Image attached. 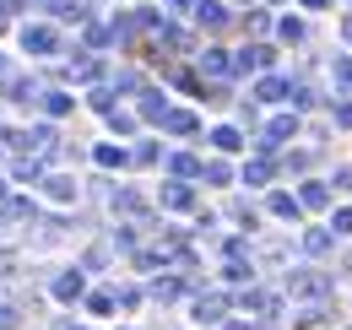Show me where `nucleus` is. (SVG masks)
Segmentation results:
<instances>
[{
  "instance_id": "obj_24",
  "label": "nucleus",
  "mask_w": 352,
  "mask_h": 330,
  "mask_svg": "<svg viewBox=\"0 0 352 330\" xmlns=\"http://www.w3.org/2000/svg\"><path fill=\"white\" fill-rule=\"evenodd\" d=\"M6 98H11V103H38V87L28 82V76H11V82H6Z\"/></svg>"
},
{
  "instance_id": "obj_10",
  "label": "nucleus",
  "mask_w": 352,
  "mask_h": 330,
  "mask_svg": "<svg viewBox=\"0 0 352 330\" xmlns=\"http://www.w3.org/2000/svg\"><path fill=\"white\" fill-rule=\"evenodd\" d=\"M82 292H87V276H82V271H60V276H54V298H60V303H76Z\"/></svg>"
},
{
  "instance_id": "obj_21",
  "label": "nucleus",
  "mask_w": 352,
  "mask_h": 330,
  "mask_svg": "<svg viewBox=\"0 0 352 330\" xmlns=\"http://www.w3.org/2000/svg\"><path fill=\"white\" fill-rule=\"evenodd\" d=\"M271 173H276V168H271V157H265V152H255V157L244 163V184H271Z\"/></svg>"
},
{
  "instance_id": "obj_54",
  "label": "nucleus",
  "mask_w": 352,
  "mask_h": 330,
  "mask_svg": "<svg viewBox=\"0 0 352 330\" xmlns=\"http://www.w3.org/2000/svg\"><path fill=\"white\" fill-rule=\"evenodd\" d=\"M0 76H6V60H0Z\"/></svg>"
},
{
  "instance_id": "obj_30",
  "label": "nucleus",
  "mask_w": 352,
  "mask_h": 330,
  "mask_svg": "<svg viewBox=\"0 0 352 330\" xmlns=\"http://www.w3.org/2000/svg\"><path fill=\"white\" fill-rule=\"evenodd\" d=\"M201 179H206V184H228V179H233V168L212 157V163H201Z\"/></svg>"
},
{
  "instance_id": "obj_17",
  "label": "nucleus",
  "mask_w": 352,
  "mask_h": 330,
  "mask_svg": "<svg viewBox=\"0 0 352 330\" xmlns=\"http://www.w3.org/2000/svg\"><path fill=\"white\" fill-rule=\"evenodd\" d=\"M38 211H33V201H22V195H6L0 201V222H33Z\"/></svg>"
},
{
  "instance_id": "obj_32",
  "label": "nucleus",
  "mask_w": 352,
  "mask_h": 330,
  "mask_svg": "<svg viewBox=\"0 0 352 330\" xmlns=\"http://www.w3.org/2000/svg\"><path fill=\"white\" fill-rule=\"evenodd\" d=\"M82 298H87V309H92V314H109V309H114V292H109V287H98V292H82Z\"/></svg>"
},
{
  "instance_id": "obj_37",
  "label": "nucleus",
  "mask_w": 352,
  "mask_h": 330,
  "mask_svg": "<svg viewBox=\"0 0 352 330\" xmlns=\"http://www.w3.org/2000/svg\"><path fill=\"white\" fill-rule=\"evenodd\" d=\"M92 109L109 114V109H114V87H92Z\"/></svg>"
},
{
  "instance_id": "obj_36",
  "label": "nucleus",
  "mask_w": 352,
  "mask_h": 330,
  "mask_svg": "<svg viewBox=\"0 0 352 330\" xmlns=\"http://www.w3.org/2000/svg\"><path fill=\"white\" fill-rule=\"evenodd\" d=\"M109 124H114L120 135H131V130H135V114H125V109H109Z\"/></svg>"
},
{
  "instance_id": "obj_53",
  "label": "nucleus",
  "mask_w": 352,
  "mask_h": 330,
  "mask_svg": "<svg viewBox=\"0 0 352 330\" xmlns=\"http://www.w3.org/2000/svg\"><path fill=\"white\" fill-rule=\"evenodd\" d=\"M0 201H6V179H0Z\"/></svg>"
},
{
  "instance_id": "obj_41",
  "label": "nucleus",
  "mask_w": 352,
  "mask_h": 330,
  "mask_svg": "<svg viewBox=\"0 0 352 330\" xmlns=\"http://www.w3.org/2000/svg\"><path fill=\"white\" fill-rule=\"evenodd\" d=\"M16 325H22V314H16L11 303H0V330H16Z\"/></svg>"
},
{
  "instance_id": "obj_20",
  "label": "nucleus",
  "mask_w": 352,
  "mask_h": 330,
  "mask_svg": "<svg viewBox=\"0 0 352 330\" xmlns=\"http://www.w3.org/2000/svg\"><path fill=\"white\" fill-rule=\"evenodd\" d=\"M325 201H331V184H320V179H309L304 190H298V206L304 211H320Z\"/></svg>"
},
{
  "instance_id": "obj_11",
  "label": "nucleus",
  "mask_w": 352,
  "mask_h": 330,
  "mask_svg": "<svg viewBox=\"0 0 352 330\" xmlns=\"http://www.w3.org/2000/svg\"><path fill=\"white\" fill-rule=\"evenodd\" d=\"M287 92H293L287 76H261V82H255V98H261V103H287Z\"/></svg>"
},
{
  "instance_id": "obj_46",
  "label": "nucleus",
  "mask_w": 352,
  "mask_h": 330,
  "mask_svg": "<svg viewBox=\"0 0 352 330\" xmlns=\"http://www.w3.org/2000/svg\"><path fill=\"white\" fill-rule=\"evenodd\" d=\"M11 11H22V0H0V16H11Z\"/></svg>"
},
{
  "instance_id": "obj_5",
  "label": "nucleus",
  "mask_w": 352,
  "mask_h": 330,
  "mask_svg": "<svg viewBox=\"0 0 352 330\" xmlns=\"http://www.w3.org/2000/svg\"><path fill=\"white\" fill-rule=\"evenodd\" d=\"M38 190H44V195L54 201V206H71V201L82 195V184H76L71 173H44V179H38Z\"/></svg>"
},
{
  "instance_id": "obj_45",
  "label": "nucleus",
  "mask_w": 352,
  "mask_h": 330,
  "mask_svg": "<svg viewBox=\"0 0 352 330\" xmlns=\"http://www.w3.org/2000/svg\"><path fill=\"white\" fill-rule=\"evenodd\" d=\"M336 190H352V168H336V179H331Z\"/></svg>"
},
{
  "instance_id": "obj_22",
  "label": "nucleus",
  "mask_w": 352,
  "mask_h": 330,
  "mask_svg": "<svg viewBox=\"0 0 352 330\" xmlns=\"http://www.w3.org/2000/svg\"><path fill=\"white\" fill-rule=\"evenodd\" d=\"M331 82H336L342 98H352V54H336V60H331Z\"/></svg>"
},
{
  "instance_id": "obj_55",
  "label": "nucleus",
  "mask_w": 352,
  "mask_h": 330,
  "mask_svg": "<svg viewBox=\"0 0 352 330\" xmlns=\"http://www.w3.org/2000/svg\"><path fill=\"white\" fill-rule=\"evenodd\" d=\"M0 33H6V16H0Z\"/></svg>"
},
{
  "instance_id": "obj_43",
  "label": "nucleus",
  "mask_w": 352,
  "mask_h": 330,
  "mask_svg": "<svg viewBox=\"0 0 352 330\" xmlns=\"http://www.w3.org/2000/svg\"><path fill=\"white\" fill-rule=\"evenodd\" d=\"M331 120L342 124V130H352V103H336V109H331Z\"/></svg>"
},
{
  "instance_id": "obj_25",
  "label": "nucleus",
  "mask_w": 352,
  "mask_h": 330,
  "mask_svg": "<svg viewBox=\"0 0 352 330\" xmlns=\"http://www.w3.org/2000/svg\"><path fill=\"white\" fill-rule=\"evenodd\" d=\"M163 114H168V98H163V92H141V120H163Z\"/></svg>"
},
{
  "instance_id": "obj_49",
  "label": "nucleus",
  "mask_w": 352,
  "mask_h": 330,
  "mask_svg": "<svg viewBox=\"0 0 352 330\" xmlns=\"http://www.w3.org/2000/svg\"><path fill=\"white\" fill-rule=\"evenodd\" d=\"M342 276H352V249H347V260H342Z\"/></svg>"
},
{
  "instance_id": "obj_47",
  "label": "nucleus",
  "mask_w": 352,
  "mask_h": 330,
  "mask_svg": "<svg viewBox=\"0 0 352 330\" xmlns=\"http://www.w3.org/2000/svg\"><path fill=\"white\" fill-rule=\"evenodd\" d=\"M325 6H331V0H304V11H325Z\"/></svg>"
},
{
  "instance_id": "obj_2",
  "label": "nucleus",
  "mask_w": 352,
  "mask_h": 330,
  "mask_svg": "<svg viewBox=\"0 0 352 330\" xmlns=\"http://www.w3.org/2000/svg\"><path fill=\"white\" fill-rule=\"evenodd\" d=\"M282 287L293 292V298H325L331 292V276L325 271H314V265H298V271H287V282Z\"/></svg>"
},
{
  "instance_id": "obj_23",
  "label": "nucleus",
  "mask_w": 352,
  "mask_h": 330,
  "mask_svg": "<svg viewBox=\"0 0 352 330\" xmlns=\"http://www.w3.org/2000/svg\"><path fill=\"white\" fill-rule=\"evenodd\" d=\"M168 173H174V179H201V157H190V152H174V157H168Z\"/></svg>"
},
{
  "instance_id": "obj_48",
  "label": "nucleus",
  "mask_w": 352,
  "mask_h": 330,
  "mask_svg": "<svg viewBox=\"0 0 352 330\" xmlns=\"http://www.w3.org/2000/svg\"><path fill=\"white\" fill-rule=\"evenodd\" d=\"M222 330H250V320H228V325H222Z\"/></svg>"
},
{
  "instance_id": "obj_19",
  "label": "nucleus",
  "mask_w": 352,
  "mask_h": 330,
  "mask_svg": "<svg viewBox=\"0 0 352 330\" xmlns=\"http://www.w3.org/2000/svg\"><path fill=\"white\" fill-rule=\"evenodd\" d=\"M11 179H16V184H38V179H44V163H38V157H28V152H22V157H16V163H11Z\"/></svg>"
},
{
  "instance_id": "obj_29",
  "label": "nucleus",
  "mask_w": 352,
  "mask_h": 330,
  "mask_svg": "<svg viewBox=\"0 0 352 330\" xmlns=\"http://www.w3.org/2000/svg\"><path fill=\"white\" fill-rule=\"evenodd\" d=\"M212 146H217V152H239V146H244V135H239L233 124H217V130H212Z\"/></svg>"
},
{
  "instance_id": "obj_34",
  "label": "nucleus",
  "mask_w": 352,
  "mask_h": 330,
  "mask_svg": "<svg viewBox=\"0 0 352 330\" xmlns=\"http://www.w3.org/2000/svg\"><path fill=\"white\" fill-rule=\"evenodd\" d=\"M98 163H103V168H120V163H131V157H125V146H98Z\"/></svg>"
},
{
  "instance_id": "obj_18",
  "label": "nucleus",
  "mask_w": 352,
  "mask_h": 330,
  "mask_svg": "<svg viewBox=\"0 0 352 330\" xmlns=\"http://www.w3.org/2000/svg\"><path fill=\"white\" fill-rule=\"evenodd\" d=\"M331 249H336V233H331V228H309L304 233V254L320 260V254H331Z\"/></svg>"
},
{
  "instance_id": "obj_40",
  "label": "nucleus",
  "mask_w": 352,
  "mask_h": 330,
  "mask_svg": "<svg viewBox=\"0 0 352 330\" xmlns=\"http://www.w3.org/2000/svg\"><path fill=\"white\" fill-rule=\"evenodd\" d=\"M11 276H16V254H11V249H0V282H11Z\"/></svg>"
},
{
  "instance_id": "obj_51",
  "label": "nucleus",
  "mask_w": 352,
  "mask_h": 330,
  "mask_svg": "<svg viewBox=\"0 0 352 330\" xmlns=\"http://www.w3.org/2000/svg\"><path fill=\"white\" fill-rule=\"evenodd\" d=\"M184 6H190V0H168V11H184Z\"/></svg>"
},
{
  "instance_id": "obj_33",
  "label": "nucleus",
  "mask_w": 352,
  "mask_h": 330,
  "mask_svg": "<svg viewBox=\"0 0 352 330\" xmlns=\"http://www.w3.org/2000/svg\"><path fill=\"white\" fill-rule=\"evenodd\" d=\"M125 157H131L135 168H152V163H157V146H152V141H141V146H135V152H125Z\"/></svg>"
},
{
  "instance_id": "obj_35",
  "label": "nucleus",
  "mask_w": 352,
  "mask_h": 330,
  "mask_svg": "<svg viewBox=\"0 0 352 330\" xmlns=\"http://www.w3.org/2000/svg\"><path fill=\"white\" fill-rule=\"evenodd\" d=\"M331 233H336V239H347V233H352V206H342L336 217H331Z\"/></svg>"
},
{
  "instance_id": "obj_3",
  "label": "nucleus",
  "mask_w": 352,
  "mask_h": 330,
  "mask_svg": "<svg viewBox=\"0 0 352 330\" xmlns=\"http://www.w3.org/2000/svg\"><path fill=\"white\" fill-rule=\"evenodd\" d=\"M239 309H244L250 320H276V314H282V298L265 292V287H244L239 292Z\"/></svg>"
},
{
  "instance_id": "obj_42",
  "label": "nucleus",
  "mask_w": 352,
  "mask_h": 330,
  "mask_svg": "<svg viewBox=\"0 0 352 330\" xmlns=\"http://www.w3.org/2000/svg\"><path fill=\"white\" fill-rule=\"evenodd\" d=\"M114 303H120V309H135V303H141V292H135V287H120V292H114Z\"/></svg>"
},
{
  "instance_id": "obj_56",
  "label": "nucleus",
  "mask_w": 352,
  "mask_h": 330,
  "mask_svg": "<svg viewBox=\"0 0 352 330\" xmlns=\"http://www.w3.org/2000/svg\"><path fill=\"white\" fill-rule=\"evenodd\" d=\"M239 6H244V0H239Z\"/></svg>"
},
{
  "instance_id": "obj_12",
  "label": "nucleus",
  "mask_w": 352,
  "mask_h": 330,
  "mask_svg": "<svg viewBox=\"0 0 352 330\" xmlns=\"http://www.w3.org/2000/svg\"><path fill=\"white\" fill-rule=\"evenodd\" d=\"M157 124H163L168 135H195V130H201V120H195L190 109H168V114H163Z\"/></svg>"
},
{
  "instance_id": "obj_8",
  "label": "nucleus",
  "mask_w": 352,
  "mask_h": 330,
  "mask_svg": "<svg viewBox=\"0 0 352 330\" xmlns=\"http://www.w3.org/2000/svg\"><path fill=\"white\" fill-rule=\"evenodd\" d=\"M22 49H28V54H54L60 38H54V28H44V22H28V28H22Z\"/></svg>"
},
{
  "instance_id": "obj_26",
  "label": "nucleus",
  "mask_w": 352,
  "mask_h": 330,
  "mask_svg": "<svg viewBox=\"0 0 352 330\" xmlns=\"http://www.w3.org/2000/svg\"><path fill=\"white\" fill-rule=\"evenodd\" d=\"M109 201H114V211H125V217H141V211H146V201H141L135 190H114Z\"/></svg>"
},
{
  "instance_id": "obj_27",
  "label": "nucleus",
  "mask_w": 352,
  "mask_h": 330,
  "mask_svg": "<svg viewBox=\"0 0 352 330\" xmlns=\"http://www.w3.org/2000/svg\"><path fill=\"white\" fill-rule=\"evenodd\" d=\"M146 292H152L157 303H174L179 292H184V282H179V276H157V282H152V287H146Z\"/></svg>"
},
{
  "instance_id": "obj_14",
  "label": "nucleus",
  "mask_w": 352,
  "mask_h": 330,
  "mask_svg": "<svg viewBox=\"0 0 352 330\" xmlns=\"http://www.w3.org/2000/svg\"><path fill=\"white\" fill-rule=\"evenodd\" d=\"M163 206H168V211H190V206H195V190H190L184 179H174V184H163Z\"/></svg>"
},
{
  "instance_id": "obj_13",
  "label": "nucleus",
  "mask_w": 352,
  "mask_h": 330,
  "mask_svg": "<svg viewBox=\"0 0 352 330\" xmlns=\"http://www.w3.org/2000/svg\"><path fill=\"white\" fill-rule=\"evenodd\" d=\"M195 22H201L206 33L228 28V11H222V0H195Z\"/></svg>"
},
{
  "instance_id": "obj_38",
  "label": "nucleus",
  "mask_w": 352,
  "mask_h": 330,
  "mask_svg": "<svg viewBox=\"0 0 352 330\" xmlns=\"http://www.w3.org/2000/svg\"><path fill=\"white\" fill-rule=\"evenodd\" d=\"M233 222H244V228L255 233V222H261V217H255V206H244V201H233Z\"/></svg>"
},
{
  "instance_id": "obj_15",
  "label": "nucleus",
  "mask_w": 352,
  "mask_h": 330,
  "mask_svg": "<svg viewBox=\"0 0 352 330\" xmlns=\"http://www.w3.org/2000/svg\"><path fill=\"white\" fill-rule=\"evenodd\" d=\"M98 76H103V60H98V54H87V49H82V54L71 60V82H98Z\"/></svg>"
},
{
  "instance_id": "obj_6",
  "label": "nucleus",
  "mask_w": 352,
  "mask_h": 330,
  "mask_svg": "<svg viewBox=\"0 0 352 330\" xmlns=\"http://www.w3.org/2000/svg\"><path fill=\"white\" fill-rule=\"evenodd\" d=\"M271 65H276V49L271 43H244L233 54V71H271Z\"/></svg>"
},
{
  "instance_id": "obj_31",
  "label": "nucleus",
  "mask_w": 352,
  "mask_h": 330,
  "mask_svg": "<svg viewBox=\"0 0 352 330\" xmlns=\"http://www.w3.org/2000/svg\"><path fill=\"white\" fill-rule=\"evenodd\" d=\"M276 33H282V43H304V22H293V16H282V22H276Z\"/></svg>"
},
{
  "instance_id": "obj_7",
  "label": "nucleus",
  "mask_w": 352,
  "mask_h": 330,
  "mask_svg": "<svg viewBox=\"0 0 352 330\" xmlns=\"http://www.w3.org/2000/svg\"><path fill=\"white\" fill-rule=\"evenodd\" d=\"M228 303H233L228 292H195V303H190V309H195V320H201V325H217L222 314H228Z\"/></svg>"
},
{
  "instance_id": "obj_9",
  "label": "nucleus",
  "mask_w": 352,
  "mask_h": 330,
  "mask_svg": "<svg viewBox=\"0 0 352 330\" xmlns=\"http://www.w3.org/2000/svg\"><path fill=\"white\" fill-rule=\"evenodd\" d=\"M201 76L228 82V76H233V54H228V49H206V54H201Z\"/></svg>"
},
{
  "instance_id": "obj_4",
  "label": "nucleus",
  "mask_w": 352,
  "mask_h": 330,
  "mask_svg": "<svg viewBox=\"0 0 352 330\" xmlns=\"http://www.w3.org/2000/svg\"><path fill=\"white\" fill-rule=\"evenodd\" d=\"M298 135V114H276V120L261 130V141H255V152H276L282 141H293Z\"/></svg>"
},
{
  "instance_id": "obj_44",
  "label": "nucleus",
  "mask_w": 352,
  "mask_h": 330,
  "mask_svg": "<svg viewBox=\"0 0 352 330\" xmlns=\"http://www.w3.org/2000/svg\"><path fill=\"white\" fill-rule=\"evenodd\" d=\"M244 28H250V33H265V28H271V16H265V11H250V22H244Z\"/></svg>"
},
{
  "instance_id": "obj_52",
  "label": "nucleus",
  "mask_w": 352,
  "mask_h": 330,
  "mask_svg": "<svg viewBox=\"0 0 352 330\" xmlns=\"http://www.w3.org/2000/svg\"><path fill=\"white\" fill-rule=\"evenodd\" d=\"M54 330H82V325H71V320H60V325H54Z\"/></svg>"
},
{
  "instance_id": "obj_16",
  "label": "nucleus",
  "mask_w": 352,
  "mask_h": 330,
  "mask_svg": "<svg viewBox=\"0 0 352 330\" xmlns=\"http://www.w3.org/2000/svg\"><path fill=\"white\" fill-rule=\"evenodd\" d=\"M265 206H271V217H282V222H298V217H304V206H298V195H287V190H276V195H271Z\"/></svg>"
},
{
  "instance_id": "obj_50",
  "label": "nucleus",
  "mask_w": 352,
  "mask_h": 330,
  "mask_svg": "<svg viewBox=\"0 0 352 330\" xmlns=\"http://www.w3.org/2000/svg\"><path fill=\"white\" fill-rule=\"evenodd\" d=\"M342 38H347V43H352V16H347V22H342Z\"/></svg>"
},
{
  "instance_id": "obj_1",
  "label": "nucleus",
  "mask_w": 352,
  "mask_h": 330,
  "mask_svg": "<svg viewBox=\"0 0 352 330\" xmlns=\"http://www.w3.org/2000/svg\"><path fill=\"white\" fill-rule=\"evenodd\" d=\"M6 141H11L16 152L38 157V163H49V157H54V130H49V124H33V130H11Z\"/></svg>"
},
{
  "instance_id": "obj_28",
  "label": "nucleus",
  "mask_w": 352,
  "mask_h": 330,
  "mask_svg": "<svg viewBox=\"0 0 352 330\" xmlns=\"http://www.w3.org/2000/svg\"><path fill=\"white\" fill-rule=\"evenodd\" d=\"M38 103H44L49 120H60V114H71V103H76V98H65V92H38Z\"/></svg>"
},
{
  "instance_id": "obj_39",
  "label": "nucleus",
  "mask_w": 352,
  "mask_h": 330,
  "mask_svg": "<svg viewBox=\"0 0 352 330\" xmlns=\"http://www.w3.org/2000/svg\"><path fill=\"white\" fill-rule=\"evenodd\" d=\"M109 244H114V249H135V233H131V228H114Z\"/></svg>"
}]
</instances>
